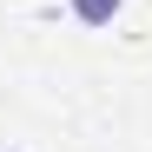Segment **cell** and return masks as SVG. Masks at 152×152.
<instances>
[{"instance_id": "2", "label": "cell", "mask_w": 152, "mask_h": 152, "mask_svg": "<svg viewBox=\"0 0 152 152\" xmlns=\"http://www.w3.org/2000/svg\"><path fill=\"white\" fill-rule=\"evenodd\" d=\"M0 152H13V145H0Z\"/></svg>"}, {"instance_id": "1", "label": "cell", "mask_w": 152, "mask_h": 152, "mask_svg": "<svg viewBox=\"0 0 152 152\" xmlns=\"http://www.w3.org/2000/svg\"><path fill=\"white\" fill-rule=\"evenodd\" d=\"M119 7L126 0H73V20H80V27H113Z\"/></svg>"}]
</instances>
